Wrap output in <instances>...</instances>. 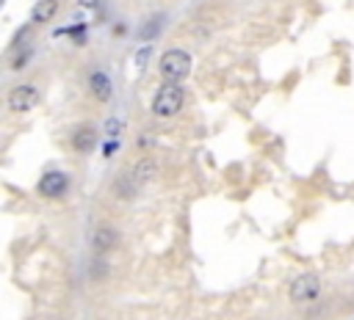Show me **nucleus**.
Returning <instances> with one entry per match:
<instances>
[{
  "label": "nucleus",
  "instance_id": "nucleus-1",
  "mask_svg": "<svg viewBox=\"0 0 354 320\" xmlns=\"http://www.w3.org/2000/svg\"><path fill=\"white\" fill-rule=\"evenodd\" d=\"M158 72L166 83H183L191 72V55L185 50H177V47L166 50L158 61Z\"/></svg>",
  "mask_w": 354,
  "mask_h": 320
},
{
  "label": "nucleus",
  "instance_id": "nucleus-2",
  "mask_svg": "<svg viewBox=\"0 0 354 320\" xmlns=\"http://www.w3.org/2000/svg\"><path fill=\"white\" fill-rule=\"evenodd\" d=\"M185 102V91L180 83H163L158 91H155V99H152V113L160 116V119H171L180 113Z\"/></svg>",
  "mask_w": 354,
  "mask_h": 320
},
{
  "label": "nucleus",
  "instance_id": "nucleus-3",
  "mask_svg": "<svg viewBox=\"0 0 354 320\" xmlns=\"http://www.w3.org/2000/svg\"><path fill=\"white\" fill-rule=\"evenodd\" d=\"M318 292H321V281H318L315 273H301V276H296V279L290 281V290H288L290 301H296V303L315 301Z\"/></svg>",
  "mask_w": 354,
  "mask_h": 320
},
{
  "label": "nucleus",
  "instance_id": "nucleus-4",
  "mask_svg": "<svg viewBox=\"0 0 354 320\" xmlns=\"http://www.w3.org/2000/svg\"><path fill=\"white\" fill-rule=\"evenodd\" d=\"M36 102H39V88L30 86V83L14 86L11 94H8V108H11L14 113H25V110H30Z\"/></svg>",
  "mask_w": 354,
  "mask_h": 320
},
{
  "label": "nucleus",
  "instance_id": "nucleus-5",
  "mask_svg": "<svg viewBox=\"0 0 354 320\" xmlns=\"http://www.w3.org/2000/svg\"><path fill=\"white\" fill-rule=\"evenodd\" d=\"M69 188V177L61 174V171H47L41 179H39V193L47 196V199H58L64 196Z\"/></svg>",
  "mask_w": 354,
  "mask_h": 320
},
{
  "label": "nucleus",
  "instance_id": "nucleus-6",
  "mask_svg": "<svg viewBox=\"0 0 354 320\" xmlns=\"http://www.w3.org/2000/svg\"><path fill=\"white\" fill-rule=\"evenodd\" d=\"M88 88H91V94H94L100 102H108L111 94H113V83H111V77H108L105 72H91V74H88Z\"/></svg>",
  "mask_w": 354,
  "mask_h": 320
},
{
  "label": "nucleus",
  "instance_id": "nucleus-7",
  "mask_svg": "<svg viewBox=\"0 0 354 320\" xmlns=\"http://www.w3.org/2000/svg\"><path fill=\"white\" fill-rule=\"evenodd\" d=\"M116 243H119V234H116V229L113 226H97L94 232H91V246L97 248V251H111V248H116Z\"/></svg>",
  "mask_w": 354,
  "mask_h": 320
},
{
  "label": "nucleus",
  "instance_id": "nucleus-8",
  "mask_svg": "<svg viewBox=\"0 0 354 320\" xmlns=\"http://www.w3.org/2000/svg\"><path fill=\"white\" fill-rule=\"evenodd\" d=\"M97 143V130L94 127H77L72 132V149L75 152H88Z\"/></svg>",
  "mask_w": 354,
  "mask_h": 320
},
{
  "label": "nucleus",
  "instance_id": "nucleus-9",
  "mask_svg": "<svg viewBox=\"0 0 354 320\" xmlns=\"http://www.w3.org/2000/svg\"><path fill=\"white\" fill-rule=\"evenodd\" d=\"M55 11H58V0H36V6L30 11V22L44 25V22H50L55 17Z\"/></svg>",
  "mask_w": 354,
  "mask_h": 320
},
{
  "label": "nucleus",
  "instance_id": "nucleus-10",
  "mask_svg": "<svg viewBox=\"0 0 354 320\" xmlns=\"http://www.w3.org/2000/svg\"><path fill=\"white\" fill-rule=\"evenodd\" d=\"M155 177V160H149V157H144L136 168H133V182H138V185H144V182H149Z\"/></svg>",
  "mask_w": 354,
  "mask_h": 320
},
{
  "label": "nucleus",
  "instance_id": "nucleus-11",
  "mask_svg": "<svg viewBox=\"0 0 354 320\" xmlns=\"http://www.w3.org/2000/svg\"><path fill=\"white\" fill-rule=\"evenodd\" d=\"M122 130H124L122 119H108V121H105V135H108V141H119Z\"/></svg>",
  "mask_w": 354,
  "mask_h": 320
},
{
  "label": "nucleus",
  "instance_id": "nucleus-12",
  "mask_svg": "<svg viewBox=\"0 0 354 320\" xmlns=\"http://www.w3.org/2000/svg\"><path fill=\"white\" fill-rule=\"evenodd\" d=\"M149 50H152V47H141V50L136 52V61H133V72H136V74H141V72L147 69V61H149Z\"/></svg>",
  "mask_w": 354,
  "mask_h": 320
},
{
  "label": "nucleus",
  "instance_id": "nucleus-13",
  "mask_svg": "<svg viewBox=\"0 0 354 320\" xmlns=\"http://www.w3.org/2000/svg\"><path fill=\"white\" fill-rule=\"evenodd\" d=\"M116 149H119V141H108V143L102 146V154H105V157H111Z\"/></svg>",
  "mask_w": 354,
  "mask_h": 320
},
{
  "label": "nucleus",
  "instance_id": "nucleus-14",
  "mask_svg": "<svg viewBox=\"0 0 354 320\" xmlns=\"http://www.w3.org/2000/svg\"><path fill=\"white\" fill-rule=\"evenodd\" d=\"M77 6H80V8H97L100 0H77Z\"/></svg>",
  "mask_w": 354,
  "mask_h": 320
}]
</instances>
